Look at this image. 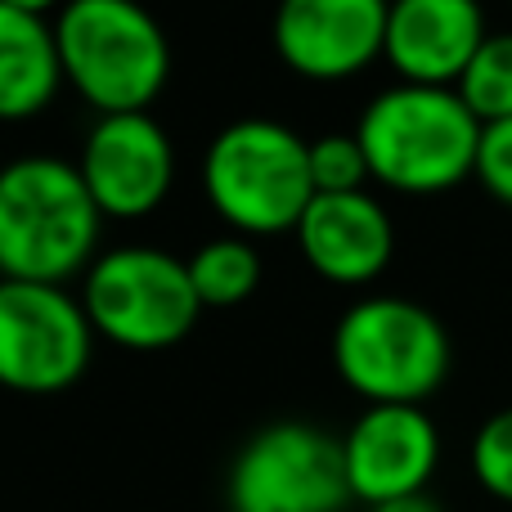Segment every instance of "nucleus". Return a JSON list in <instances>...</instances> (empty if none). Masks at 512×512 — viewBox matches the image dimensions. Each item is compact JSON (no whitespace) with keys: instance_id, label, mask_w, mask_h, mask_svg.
<instances>
[{"instance_id":"obj_1","label":"nucleus","mask_w":512,"mask_h":512,"mask_svg":"<svg viewBox=\"0 0 512 512\" xmlns=\"http://www.w3.org/2000/svg\"><path fill=\"white\" fill-rule=\"evenodd\" d=\"M99 212L77 162L54 153H23L0 167V274L63 283L99 243Z\"/></svg>"},{"instance_id":"obj_2","label":"nucleus","mask_w":512,"mask_h":512,"mask_svg":"<svg viewBox=\"0 0 512 512\" xmlns=\"http://www.w3.org/2000/svg\"><path fill=\"white\" fill-rule=\"evenodd\" d=\"M355 135L369 176L400 194H441L477 171L481 117L454 86L400 81L364 104Z\"/></svg>"},{"instance_id":"obj_3","label":"nucleus","mask_w":512,"mask_h":512,"mask_svg":"<svg viewBox=\"0 0 512 512\" xmlns=\"http://www.w3.org/2000/svg\"><path fill=\"white\" fill-rule=\"evenodd\" d=\"M63 77L99 113H140L171 72V41L140 0H63L54 18Z\"/></svg>"},{"instance_id":"obj_4","label":"nucleus","mask_w":512,"mask_h":512,"mask_svg":"<svg viewBox=\"0 0 512 512\" xmlns=\"http://www.w3.org/2000/svg\"><path fill=\"white\" fill-rule=\"evenodd\" d=\"M333 364L369 405H423L450 373V333L409 297H360L333 324Z\"/></svg>"},{"instance_id":"obj_5","label":"nucleus","mask_w":512,"mask_h":512,"mask_svg":"<svg viewBox=\"0 0 512 512\" xmlns=\"http://www.w3.org/2000/svg\"><path fill=\"white\" fill-rule=\"evenodd\" d=\"M203 189L216 212L243 234L297 230L315 198L310 140L274 117H239L207 144Z\"/></svg>"},{"instance_id":"obj_6","label":"nucleus","mask_w":512,"mask_h":512,"mask_svg":"<svg viewBox=\"0 0 512 512\" xmlns=\"http://www.w3.org/2000/svg\"><path fill=\"white\" fill-rule=\"evenodd\" d=\"M95 333L135 351L171 346L194 328L203 297L189 279V256L153 243H122L90 261L81 292Z\"/></svg>"},{"instance_id":"obj_7","label":"nucleus","mask_w":512,"mask_h":512,"mask_svg":"<svg viewBox=\"0 0 512 512\" xmlns=\"http://www.w3.org/2000/svg\"><path fill=\"white\" fill-rule=\"evenodd\" d=\"M351 499L342 436L301 418L252 432L225 477L230 512H346Z\"/></svg>"},{"instance_id":"obj_8","label":"nucleus","mask_w":512,"mask_h":512,"mask_svg":"<svg viewBox=\"0 0 512 512\" xmlns=\"http://www.w3.org/2000/svg\"><path fill=\"white\" fill-rule=\"evenodd\" d=\"M95 324L63 283L0 279V387L27 396L68 391L86 373Z\"/></svg>"},{"instance_id":"obj_9","label":"nucleus","mask_w":512,"mask_h":512,"mask_svg":"<svg viewBox=\"0 0 512 512\" xmlns=\"http://www.w3.org/2000/svg\"><path fill=\"white\" fill-rule=\"evenodd\" d=\"M77 167L104 216H144L167 198L176 149L149 108L99 113V122L86 131Z\"/></svg>"},{"instance_id":"obj_10","label":"nucleus","mask_w":512,"mask_h":512,"mask_svg":"<svg viewBox=\"0 0 512 512\" xmlns=\"http://www.w3.org/2000/svg\"><path fill=\"white\" fill-rule=\"evenodd\" d=\"M346 477L360 504L423 495L441 463V432L423 405H369L342 436Z\"/></svg>"},{"instance_id":"obj_11","label":"nucleus","mask_w":512,"mask_h":512,"mask_svg":"<svg viewBox=\"0 0 512 512\" xmlns=\"http://www.w3.org/2000/svg\"><path fill=\"white\" fill-rule=\"evenodd\" d=\"M387 14L391 0H279L274 5V50L301 77H351L382 54Z\"/></svg>"},{"instance_id":"obj_12","label":"nucleus","mask_w":512,"mask_h":512,"mask_svg":"<svg viewBox=\"0 0 512 512\" xmlns=\"http://www.w3.org/2000/svg\"><path fill=\"white\" fill-rule=\"evenodd\" d=\"M486 36L481 0H391L382 54L400 72V81L459 86L463 68Z\"/></svg>"},{"instance_id":"obj_13","label":"nucleus","mask_w":512,"mask_h":512,"mask_svg":"<svg viewBox=\"0 0 512 512\" xmlns=\"http://www.w3.org/2000/svg\"><path fill=\"white\" fill-rule=\"evenodd\" d=\"M297 248L333 283H369L387 270L396 230L387 207L364 189L315 194L297 221Z\"/></svg>"},{"instance_id":"obj_14","label":"nucleus","mask_w":512,"mask_h":512,"mask_svg":"<svg viewBox=\"0 0 512 512\" xmlns=\"http://www.w3.org/2000/svg\"><path fill=\"white\" fill-rule=\"evenodd\" d=\"M63 81L54 23L0 0V117H32Z\"/></svg>"},{"instance_id":"obj_15","label":"nucleus","mask_w":512,"mask_h":512,"mask_svg":"<svg viewBox=\"0 0 512 512\" xmlns=\"http://www.w3.org/2000/svg\"><path fill=\"white\" fill-rule=\"evenodd\" d=\"M189 279H194L203 306H234V301L252 297L261 283V252L243 234L207 239L189 256Z\"/></svg>"},{"instance_id":"obj_16","label":"nucleus","mask_w":512,"mask_h":512,"mask_svg":"<svg viewBox=\"0 0 512 512\" xmlns=\"http://www.w3.org/2000/svg\"><path fill=\"white\" fill-rule=\"evenodd\" d=\"M454 90L481 117V126L512 117V32H490Z\"/></svg>"},{"instance_id":"obj_17","label":"nucleus","mask_w":512,"mask_h":512,"mask_svg":"<svg viewBox=\"0 0 512 512\" xmlns=\"http://www.w3.org/2000/svg\"><path fill=\"white\" fill-rule=\"evenodd\" d=\"M310 176H315V194H346V189H364L369 180V158L355 131H324L310 140Z\"/></svg>"},{"instance_id":"obj_18","label":"nucleus","mask_w":512,"mask_h":512,"mask_svg":"<svg viewBox=\"0 0 512 512\" xmlns=\"http://www.w3.org/2000/svg\"><path fill=\"white\" fill-rule=\"evenodd\" d=\"M472 472H477L481 490L512 504V405L490 414L481 432L472 436Z\"/></svg>"},{"instance_id":"obj_19","label":"nucleus","mask_w":512,"mask_h":512,"mask_svg":"<svg viewBox=\"0 0 512 512\" xmlns=\"http://www.w3.org/2000/svg\"><path fill=\"white\" fill-rule=\"evenodd\" d=\"M472 176L486 185L490 198H499L504 207H512V117L481 126L477 171H472Z\"/></svg>"},{"instance_id":"obj_20","label":"nucleus","mask_w":512,"mask_h":512,"mask_svg":"<svg viewBox=\"0 0 512 512\" xmlns=\"http://www.w3.org/2000/svg\"><path fill=\"white\" fill-rule=\"evenodd\" d=\"M369 512H445L441 504H436L432 495H405V499H391V504H378V508H369Z\"/></svg>"},{"instance_id":"obj_21","label":"nucleus","mask_w":512,"mask_h":512,"mask_svg":"<svg viewBox=\"0 0 512 512\" xmlns=\"http://www.w3.org/2000/svg\"><path fill=\"white\" fill-rule=\"evenodd\" d=\"M5 5H18V9H32V14H45V9L59 5V0H5Z\"/></svg>"}]
</instances>
